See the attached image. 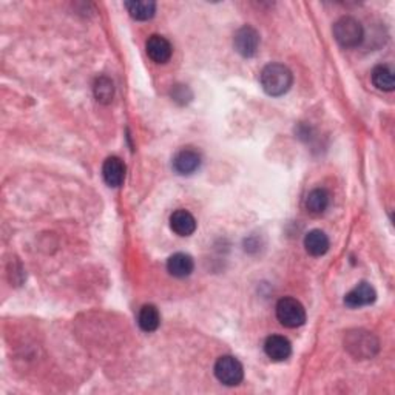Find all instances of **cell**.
<instances>
[{"label":"cell","mask_w":395,"mask_h":395,"mask_svg":"<svg viewBox=\"0 0 395 395\" xmlns=\"http://www.w3.org/2000/svg\"><path fill=\"white\" fill-rule=\"evenodd\" d=\"M125 172H127V168H125V164L117 158V156H110V158H106L102 166L104 181L110 187L122 185L125 179Z\"/></svg>","instance_id":"cell-11"},{"label":"cell","mask_w":395,"mask_h":395,"mask_svg":"<svg viewBox=\"0 0 395 395\" xmlns=\"http://www.w3.org/2000/svg\"><path fill=\"white\" fill-rule=\"evenodd\" d=\"M195 269V262L190 255L178 252L172 255L167 261V271L174 278H185L193 272Z\"/></svg>","instance_id":"cell-13"},{"label":"cell","mask_w":395,"mask_h":395,"mask_svg":"<svg viewBox=\"0 0 395 395\" xmlns=\"http://www.w3.org/2000/svg\"><path fill=\"white\" fill-rule=\"evenodd\" d=\"M216 379L225 386L240 385L244 379V368L241 361L232 355L219 357L215 363Z\"/></svg>","instance_id":"cell-5"},{"label":"cell","mask_w":395,"mask_h":395,"mask_svg":"<svg viewBox=\"0 0 395 395\" xmlns=\"http://www.w3.org/2000/svg\"><path fill=\"white\" fill-rule=\"evenodd\" d=\"M170 227L179 236H190L196 230V219L190 212L179 209L172 213Z\"/></svg>","instance_id":"cell-12"},{"label":"cell","mask_w":395,"mask_h":395,"mask_svg":"<svg viewBox=\"0 0 395 395\" xmlns=\"http://www.w3.org/2000/svg\"><path fill=\"white\" fill-rule=\"evenodd\" d=\"M125 8L136 21H148L155 16L156 3L152 0H131V2H125Z\"/></svg>","instance_id":"cell-17"},{"label":"cell","mask_w":395,"mask_h":395,"mask_svg":"<svg viewBox=\"0 0 395 395\" xmlns=\"http://www.w3.org/2000/svg\"><path fill=\"white\" fill-rule=\"evenodd\" d=\"M260 82L262 90L269 96L278 98L286 95L293 84L292 71L283 64H269L260 74Z\"/></svg>","instance_id":"cell-1"},{"label":"cell","mask_w":395,"mask_h":395,"mask_svg":"<svg viewBox=\"0 0 395 395\" xmlns=\"http://www.w3.org/2000/svg\"><path fill=\"white\" fill-rule=\"evenodd\" d=\"M344 348L355 359L368 360L377 355L380 343L372 332H368L365 329H354L344 335Z\"/></svg>","instance_id":"cell-2"},{"label":"cell","mask_w":395,"mask_h":395,"mask_svg":"<svg viewBox=\"0 0 395 395\" xmlns=\"http://www.w3.org/2000/svg\"><path fill=\"white\" fill-rule=\"evenodd\" d=\"M275 312H277L278 321L283 324L284 328L295 329L306 323L304 306L295 298H281L277 303V307H275Z\"/></svg>","instance_id":"cell-4"},{"label":"cell","mask_w":395,"mask_h":395,"mask_svg":"<svg viewBox=\"0 0 395 395\" xmlns=\"http://www.w3.org/2000/svg\"><path fill=\"white\" fill-rule=\"evenodd\" d=\"M146 49H147L148 58L153 62H156V64H166V62L170 60L172 53H173L172 43L168 42L166 37L158 36V34H153L148 37V41L146 43Z\"/></svg>","instance_id":"cell-8"},{"label":"cell","mask_w":395,"mask_h":395,"mask_svg":"<svg viewBox=\"0 0 395 395\" xmlns=\"http://www.w3.org/2000/svg\"><path fill=\"white\" fill-rule=\"evenodd\" d=\"M330 204V195L326 189H313L306 198V210L311 215H323Z\"/></svg>","instance_id":"cell-15"},{"label":"cell","mask_w":395,"mask_h":395,"mask_svg":"<svg viewBox=\"0 0 395 395\" xmlns=\"http://www.w3.org/2000/svg\"><path fill=\"white\" fill-rule=\"evenodd\" d=\"M234 47L236 49V53L241 54L242 58H253L260 47L258 31L252 27H249V25L240 28L235 33Z\"/></svg>","instance_id":"cell-6"},{"label":"cell","mask_w":395,"mask_h":395,"mask_svg":"<svg viewBox=\"0 0 395 395\" xmlns=\"http://www.w3.org/2000/svg\"><path fill=\"white\" fill-rule=\"evenodd\" d=\"M334 37L343 48H355L365 39V30L357 19L344 16L334 25Z\"/></svg>","instance_id":"cell-3"},{"label":"cell","mask_w":395,"mask_h":395,"mask_svg":"<svg viewBox=\"0 0 395 395\" xmlns=\"http://www.w3.org/2000/svg\"><path fill=\"white\" fill-rule=\"evenodd\" d=\"M264 352L273 361H284L292 355V344L286 337L271 335L264 343Z\"/></svg>","instance_id":"cell-10"},{"label":"cell","mask_w":395,"mask_h":395,"mask_svg":"<svg viewBox=\"0 0 395 395\" xmlns=\"http://www.w3.org/2000/svg\"><path fill=\"white\" fill-rule=\"evenodd\" d=\"M304 247L307 250V253L312 256H323L324 253H328V250L330 247L329 236L319 229L311 230L309 234L304 236Z\"/></svg>","instance_id":"cell-14"},{"label":"cell","mask_w":395,"mask_h":395,"mask_svg":"<svg viewBox=\"0 0 395 395\" xmlns=\"http://www.w3.org/2000/svg\"><path fill=\"white\" fill-rule=\"evenodd\" d=\"M137 324H139V328L144 332H147V334L158 329L161 324V315L159 311L156 309V306L153 304L142 306L139 313H137Z\"/></svg>","instance_id":"cell-16"},{"label":"cell","mask_w":395,"mask_h":395,"mask_svg":"<svg viewBox=\"0 0 395 395\" xmlns=\"http://www.w3.org/2000/svg\"><path fill=\"white\" fill-rule=\"evenodd\" d=\"M375 300H377V292H375L371 284L363 281V283L357 284L352 291L346 293V297H344V304L350 307V309H359V307L372 304Z\"/></svg>","instance_id":"cell-7"},{"label":"cell","mask_w":395,"mask_h":395,"mask_svg":"<svg viewBox=\"0 0 395 395\" xmlns=\"http://www.w3.org/2000/svg\"><path fill=\"white\" fill-rule=\"evenodd\" d=\"M372 84L381 91H392L395 87L394 70L391 65H377L371 74Z\"/></svg>","instance_id":"cell-18"},{"label":"cell","mask_w":395,"mask_h":395,"mask_svg":"<svg viewBox=\"0 0 395 395\" xmlns=\"http://www.w3.org/2000/svg\"><path fill=\"white\" fill-rule=\"evenodd\" d=\"M93 91H95V98L98 99V102L105 105L110 104L113 96H115V87H113V82L106 76H100L96 79Z\"/></svg>","instance_id":"cell-19"},{"label":"cell","mask_w":395,"mask_h":395,"mask_svg":"<svg viewBox=\"0 0 395 395\" xmlns=\"http://www.w3.org/2000/svg\"><path fill=\"white\" fill-rule=\"evenodd\" d=\"M201 167V155L193 148H183L174 155L173 168L179 174H192Z\"/></svg>","instance_id":"cell-9"}]
</instances>
